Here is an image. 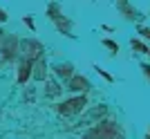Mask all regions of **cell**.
<instances>
[{
  "label": "cell",
  "mask_w": 150,
  "mask_h": 139,
  "mask_svg": "<svg viewBox=\"0 0 150 139\" xmlns=\"http://www.w3.org/2000/svg\"><path fill=\"white\" fill-rule=\"evenodd\" d=\"M83 108H85V96H76V99H69V101L61 103V106H58V112L65 114V117H69V114L81 112Z\"/></svg>",
  "instance_id": "obj_1"
},
{
  "label": "cell",
  "mask_w": 150,
  "mask_h": 139,
  "mask_svg": "<svg viewBox=\"0 0 150 139\" xmlns=\"http://www.w3.org/2000/svg\"><path fill=\"white\" fill-rule=\"evenodd\" d=\"M119 135H121V130L114 126L112 121H108V123H101L99 128L90 130V137H119Z\"/></svg>",
  "instance_id": "obj_2"
},
{
  "label": "cell",
  "mask_w": 150,
  "mask_h": 139,
  "mask_svg": "<svg viewBox=\"0 0 150 139\" xmlns=\"http://www.w3.org/2000/svg\"><path fill=\"white\" fill-rule=\"evenodd\" d=\"M23 54H25V58H29V61H36L38 56H40V45L34 43V40H25L23 43Z\"/></svg>",
  "instance_id": "obj_3"
},
{
  "label": "cell",
  "mask_w": 150,
  "mask_h": 139,
  "mask_svg": "<svg viewBox=\"0 0 150 139\" xmlns=\"http://www.w3.org/2000/svg\"><path fill=\"white\" fill-rule=\"evenodd\" d=\"M16 38H11V36H5L2 38V52H5V56L7 58H13V54H16Z\"/></svg>",
  "instance_id": "obj_4"
},
{
  "label": "cell",
  "mask_w": 150,
  "mask_h": 139,
  "mask_svg": "<svg viewBox=\"0 0 150 139\" xmlns=\"http://www.w3.org/2000/svg\"><path fill=\"white\" fill-rule=\"evenodd\" d=\"M31 63H34V61H29V58H25V61H23L20 72H18V81H20V83H25L27 79H29V74H31Z\"/></svg>",
  "instance_id": "obj_5"
},
{
  "label": "cell",
  "mask_w": 150,
  "mask_h": 139,
  "mask_svg": "<svg viewBox=\"0 0 150 139\" xmlns=\"http://www.w3.org/2000/svg\"><path fill=\"white\" fill-rule=\"evenodd\" d=\"M85 85H88V81H85V76H74L72 81H69V88L67 90H85Z\"/></svg>",
  "instance_id": "obj_6"
},
{
  "label": "cell",
  "mask_w": 150,
  "mask_h": 139,
  "mask_svg": "<svg viewBox=\"0 0 150 139\" xmlns=\"http://www.w3.org/2000/svg\"><path fill=\"white\" fill-rule=\"evenodd\" d=\"M56 74H58V76H65V79H69V76H72V65H69V63L56 65Z\"/></svg>",
  "instance_id": "obj_7"
},
{
  "label": "cell",
  "mask_w": 150,
  "mask_h": 139,
  "mask_svg": "<svg viewBox=\"0 0 150 139\" xmlns=\"http://www.w3.org/2000/svg\"><path fill=\"white\" fill-rule=\"evenodd\" d=\"M47 96H58L61 94V88H58V83L56 81H47Z\"/></svg>",
  "instance_id": "obj_8"
},
{
  "label": "cell",
  "mask_w": 150,
  "mask_h": 139,
  "mask_svg": "<svg viewBox=\"0 0 150 139\" xmlns=\"http://www.w3.org/2000/svg\"><path fill=\"white\" fill-rule=\"evenodd\" d=\"M43 70H45L43 63H38V65H36V72H34V76H36V79H45V72H43Z\"/></svg>",
  "instance_id": "obj_9"
},
{
  "label": "cell",
  "mask_w": 150,
  "mask_h": 139,
  "mask_svg": "<svg viewBox=\"0 0 150 139\" xmlns=\"http://www.w3.org/2000/svg\"><path fill=\"white\" fill-rule=\"evenodd\" d=\"M132 47H134V50H139V52H148V50L144 47V45L139 43V40H132Z\"/></svg>",
  "instance_id": "obj_10"
},
{
  "label": "cell",
  "mask_w": 150,
  "mask_h": 139,
  "mask_svg": "<svg viewBox=\"0 0 150 139\" xmlns=\"http://www.w3.org/2000/svg\"><path fill=\"white\" fill-rule=\"evenodd\" d=\"M103 45H105V47H110V50H119V47H117V43H112V40H103Z\"/></svg>",
  "instance_id": "obj_11"
},
{
  "label": "cell",
  "mask_w": 150,
  "mask_h": 139,
  "mask_svg": "<svg viewBox=\"0 0 150 139\" xmlns=\"http://www.w3.org/2000/svg\"><path fill=\"white\" fill-rule=\"evenodd\" d=\"M141 34H144L146 38H150V29H148V27H144V29H141Z\"/></svg>",
  "instance_id": "obj_12"
},
{
  "label": "cell",
  "mask_w": 150,
  "mask_h": 139,
  "mask_svg": "<svg viewBox=\"0 0 150 139\" xmlns=\"http://www.w3.org/2000/svg\"><path fill=\"white\" fill-rule=\"evenodd\" d=\"M2 20H7V13L2 11V9H0V23H2Z\"/></svg>",
  "instance_id": "obj_13"
},
{
  "label": "cell",
  "mask_w": 150,
  "mask_h": 139,
  "mask_svg": "<svg viewBox=\"0 0 150 139\" xmlns=\"http://www.w3.org/2000/svg\"><path fill=\"white\" fill-rule=\"evenodd\" d=\"M144 70H146V74L150 76V67H148V65H144Z\"/></svg>",
  "instance_id": "obj_14"
},
{
  "label": "cell",
  "mask_w": 150,
  "mask_h": 139,
  "mask_svg": "<svg viewBox=\"0 0 150 139\" xmlns=\"http://www.w3.org/2000/svg\"><path fill=\"white\" fill-rule=\"evenodd\" d=\"M148 54H150V52H148Z\"/></svg>",
  "instance_id": "obj_15"
},
{
  "label": "cell",
  "mask_w": 150,
  "mask_h": 139,
  "mask_svg": "<svg viewBox=\"0 0 150 139\" xmlns=\"http://www.w3.org/2000/svg\"><path fill=\"white\" fill-rule=\"evenodd\" d=\"M0 34H2V32H0Z\"/></svg>",
  "instance_id": "obj_16"
}]
</instances>
